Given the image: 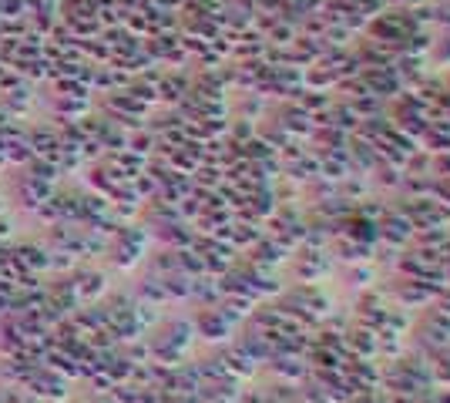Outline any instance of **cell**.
<instances>
[{
    "mask_svg": "<svg viewBox=\"0 0 450 403\" xmlns=\"http://www.w3.org/2000/svg\"><path fill=\"white\" fill-rule=\"evenodd\" d=\"M67 387H71V380L61 376V373L47 370L44 363H41V366H37L24 383H20L24 393H31V397H37V400H51V403H61L64 397H67Z\"/></svg>",
    "mask_w": 450,
    "mask_h": 403,
    "instance_id": "obj_1",
    "label": "cell"
},
{
    "mask_svg": "<svg viewBox=\"0 0 450 403\" xmlns=\"http://www.w3.org/2000/svg\"><path fill=\"white\" fill-rule=\"evenodd\" d=\"M67 279L74 282V293H78L81 306H84V303H98V299H105V293H108V276L88 263L74 265V269L67 272Z\"/></svg>",
    "mask_w": 450,
    "mask_h": 403,
    "instance_id": "obj_2",
    "label": "cell"
},
{
    "mask_svg": "<svg viewBox=\"0 0 450 403\" xmlns=\"http://www.w3.org/2000/svg\"><path fill=\"white\" fill-rule=\"evenodd\" d=\"M188 88H192V74H188L185 67H165L161 78H158V105L175 108L188 94Z\"/></svg>",
    "mask_w": 450,
    "mask_h": 403,
    "instance_id": "obj_3",
    "label": "cell"
},
{
    "mask_svg": "<svg viewBox=\"0 0 450 403\" xmlns=\"http://www.w3.org/2000/svg\"><path fill=\"white\" fill-rule=\"evenodd\" d=\"M296 249H299V256H296V272H299V279L312 282L333 269V256H329L323 246H296Z\"/></svg>",
    "mask_w": 450,
    "mask_h": 403,
    "instance_id": "obj_4",
    "label": "cell"
},
{
    "mask_svg": "<svg viewBox=\"0 0 450 403\" xmlns=\"http://www.w3.org/2000/svg\"><path fill=\"white\" fill-rule=\"evenodd\" d=\"M192 329H195L202 340L218 343V340H225V336L232 333V323L222 316V310H218V306H199L195 319H192Z\"/></svg>",
    "mask_w": 450,
    "mask_h": 403,
    "instance_id": "obj_5",
    "label": "cell"
},
{
    "mask_svg": "<svg viewBox=\"0 0 450 403\" xmlns=\"http://www.w3.org/2000/svg\"><path fill=\"white\" fill-rule=\"evenodd\" d=\"M11 252H14V259L27 272L34 276H47L51 272V249L44 242H11Z\"/></svg>",
    "mask_w": 450,
    "mask_h": 403,
    "instance_id": "obj_6",
    "label": "cell"
},
{
    "mask_svg": "<svg viewBox=\"0 0 450 403\" xmlns=\"http://www.w3.org/2000/svg\"><path fill=\"white\" fill-rule=\"evenodd\" d=\"M51 192H54V185H44V182H37L31 175H20L14 182V202L24 212H37V209L51 199Z\"/></svg>",
    "mask_w": 450,
    "mask_h": 403,
    "instance_id": "obj_7",
    "label": "cell"
},
{
    "mask_svg": "<svg viewBox=\"0 0 450 403\" xmlns=\"http://www.w3.org/2000/svg\"><path fill=\"white\" fill-rule=\"evenodd\" d=\"M343 346H346V353H350V357L373 359L376 357V333H373L370 326L353 323V326H346V329H343Z\"/></svg>",
    "mask_w": 450,
    "mask_h": 403,
    "instance_id": "obj_8",
    "label": "cell"
},
{
    "mask_svg": "<svg viewBox=\"0 0 450 403\" xmlns=\"http://www.w3.org/2000/svg\"><path fill=\"white\" fill-rule=\"evenodd\" d=\"M27 145L34 148V158H51L54 161L58 152H61L54 124H27Z\"/></svg>",
    "mask_w": 450,
    "mask_h": 403,
    "instance_id": "obj_9",
    "label": "cell"
},
{
    "mask_svg": "<svg viewBox=\"0 0 450 403\" xmlns=\"http://www.w3.org/2000/svg\"><path fill=\"white\" fill-rule=\"evenodd\" d=\"M51 111H54V118H71V121H78L81 114L94 111V98H64V94H54Z\"/></svg>",
    "mask_w": 450,
    "mask_h": 403,
    "instance_id": "obj_10",
    "label": "cell"
},
{
    "mask_svg": "<svg viewBox=\"0 0 450 403\" xmlns=\"http://www.w3.org/2000/svg\"><path fill=\"white\" fill-rule=\"evenodd\" d=\"M20 171H24V175H31V178H37V182H44V185H58V178H61L58 161H51V158H31Z\"/></svg>",
    "mask_w": 450,
    "mask_h": 403,
    "instance_id": "obj_11",
    "label": "cell"
},
{
    "mask_svg": "<svg viewBox=\"0 0 450 403\" xmlns=\"http://www.w3.org/2000/svg\"><path fill=\"white\" fill-rule=\"evenodd\" d=\"M135 299H141V303H152V306H161V303L168 299V296H165V286H161V276H158V272H148V276H141Z\"/></svg>",
    "mask_w": 450,
    "mask_h": 403,
    "instance_id": "obj_12",
    "label": "cell"
},
{
    "mask_svg": "<svg viewBox=\"0 0 450 403\" xmlns=\"http://www.w3.org/2000/svg\"><path fill=\"white\" fill-rule=\"evenodd\" d=\"M155 131H148L145 124L141 128H135V131H128V152H135V155L141 158H152L155 155Z\"/></svg>",
    "mask_w": 450,
    "mask_h": 403,
    "instance_id": "obj_13",
    "label": "cell"
},
{
    "mask_svg": "<svg viewBox=\"0 0 450 403\" xmlns=\"http://www.w3.org/2000/svg\"><path fill=\"white\" fill-rule=\"evenodd\" d=\"M427 58H434L440 64H450V31L437 34L434 41H430V51H427Z\"/></svg>",
    "mask_w": 450,
    "mask_h": 403,
    "instance_id": "obj_14",
    "label": "cell"
},
{
    "mask_svg": "<svg viewBox=\"0 0 450 403\" xmlns=\"http://www.w3.org/2000/svg\"><path fill=\"white\" fill-rule=\"evenodd\" d=\"M366 279H370V269H350V282L353 286H366Z\"/></svg>",
    "mask_w": 450,
    "mask_h": 403,
    "instance_id": "obj_15",
    "label": "cell"
},
{
    "mask_svg": "<svg viewBox=\"0 0 450 403\" xmlns=\"http://www.w3.org/2000/svg\"><path fill=\"white\" fill-rule=\"evenodd\" d=\"M11 232H14V222H11V218H7V212H4V216H0V242H7V239H11Z\"/></svg>",
    "mask_w": 450,
    "mask_h": 403,
    "instance_id": "obj_16",
    "label": "cell"
},
{
    "mask_svg": "<svg viewBox=\"0 0 450 403\" xmlns=\"http://www.w3.org/2000/svg\"><path fill=\"white\" fill-rule=\"evenodd\" d=\"M91 403H114V397H111V393H105V397H94Z\"/></svg>",
    "mask_w": 450,
    "mask_h": 403,
    "instance_id": "obj_17",
    "label": "cell"
},
{
    "mask_svg": "<svg viewBox=\"0 0 450 403\" xmlns=\"http://www.w3.org/2000/svg\"><path fill=\"white\" fill-rule=\"evenodd\" d=\"M4 212H7V199H0V216H4Z\"/></svg>",
    "mask_w": 450,
    "mask_h": 403,
    "instance_id": "obj_18",
    "label": "cell"
}]
</instances>
